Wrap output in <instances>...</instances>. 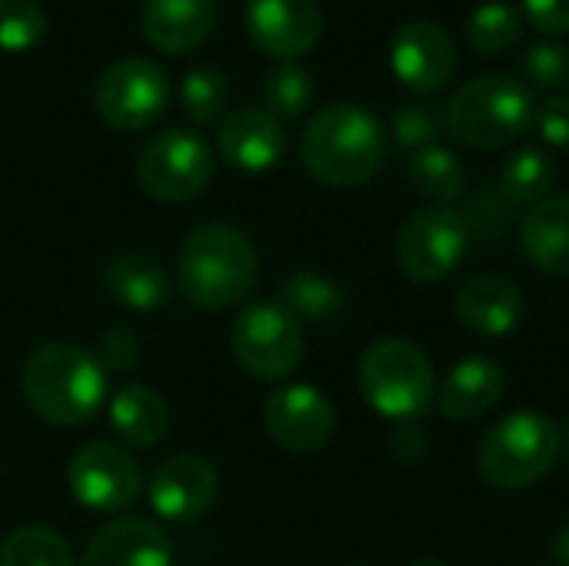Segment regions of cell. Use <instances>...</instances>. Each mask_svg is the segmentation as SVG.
<instances>
[{"instance_id": "cell-7", "label": "cell", "mask_w": 569, "mask_h": 566, "mask_svg": "<svg viewBox=\"0 0 569 566\" xmlns=\"http://www.w3.org/2000/svg\"><path fill=\"white\" fill-rule=\"evenodd\" d=\"M230 347L250 377L283 380L303 360V327L280 300L253 304L237 317Z\"/></svg>"}, {"instance_id": "cell-29", "label": "cell", "mask_w": 569, "mask_h": 566, "mask_svg": "<svg viewBox=\"0 0 569 566\" xmlns=\"http://www.w3.org/2000/svg\"><path fill=\"white\" fill-rule=\"evenodd\" d=\"M523 37V17L510 3H483L467 20V43L477 53H503Z\"/></svg>"}, {"instance_id": "cell-30", "label": "cell", "mask_w": 569, "mask_h": 566, "mask_svg": "<svg viewBox=\"0 0 569 566\" xmlns=\"http://www.w3.org/2000/svg\"><path fill=\"white\" fill-rule=\"evenodd\" d=\"M230 100V83L217 67H193L180 80V107L193 123H217L223 120Z\"/></svg>"}, {"instance_id": "cell-18", "label": "cell", "mask_w": 569, "mask_h": 566, "mask_svg": "<svg viewBox=\"0 0 569 566\" xmlns=\"http://www.w3.org/2000/svg\"><path fill=\"white\" fill-rule=\"evenodd\" d=\"M140 23L157 50L180 57L203 47L213 33L217 0H143Z\"/></svg>"}, {"instance_id": "cell-1", "label": "cell", "mask_w": 569, "mask_h": 566, "mask_svg": "<svg viewBox=\"0 0 569 566\" xmlns=\"http://www.w3.org/2000/svg\"><path fill=\"white\" fill-rule=\"evenodd\" d=\"M383 123L357 103H333L310 117L300 137L307 173L327 187H360L387 163Z\"/></svg>"}, {"instance_id": "cell-40", "label": "cell", "mask_w": 569, "mask_h": 566, "mask_svg": "<svg viewBox=\"0 0 569 566\" xmlns=\"http://www.w3.org/2000/svg\"><path fill=\"white\" fill-rule=\"evenodd\" d=\"M563 444H567V460H569V427H567V437H563Z\"/></svg>"}, {"instance_id": "cell-41", "label": "cell", "mask_w": 569, "mask_h": 566, "mask_svg": "<svg viewBox=\"0 0 569 566\" xmlns=\"http://www.w3.org/2000/svg\"><path fill=\"white\" fill-rule=\"evenodd\" d=\"M357 566H360V564H357Z\"/></svg>"}, {"instance_id": "cell-2", "label": "cell", "mask_w": 569, "mask_h": 566, "mask_svg": "<svg viewBox=\"0 0 569 566\" xmlns=\"http://www.w3.org/2000/svg\"><path fill=\"white\" fill-rule=\"evenodd\" d=\"M260 277L253 240L233 224H200L177 254V280L190 304L227 310L243 304Z\"/></svg>"}, {"instance_id": "cell-35", "label": "cell", "mask_w": 569, "mask_h": 566, "mask_svg": "<svg viewBox=\"0 0 569 566\" xmlns=\"http://www.w3.org/2000/svg\"><path fill=\"white\" fill-rule=\"evenodd\" d=\"M520 17L547 37L569 33V0H520Z\"/></svg>"}, {"instance_id": "cell-11", "label": "cell", "mask_w": 569, "mask_h": 566, "mask_svg": "<svg viewBox=\"0 0 569 566\" xmlns=\"http://www.w3.org/2000/svg\"><path fill=\"white\" fill-rule=\"evenodd\" d=\"M67 484L77 504L93 514H120L143 490L140 464L113 444H87L67 467Z\"/></svg>"}, {"instance_id": "cell-31", "label": "cell", "mask_w": 569, "mask_h": 566, "mask_svg": "<svg viewBox=\"0 0 569 566\" xmlns=\"http://www.w3.org/2000/svg\"><path fill=\"white\" fill-rule=\"evenodd\" d=\"M47 37V13L37 0H0V50L27 53Z\"/></svg>"}, {"instance_id": "cell-36", "label": "cell", "mask_w": 569, "mask_h": 566, "mask_svg": "<svg viewBox=\"0 0 569 566\" xmlns=\"http://www.w3.org/2000/svg\"><path fill=\"white\" fill-rule=\"evenodd\" d=\"M533 127L550 147H569V97H550L537 110Z\"/></svg>"}, {"instance_id": "cell-34", "label": "cell", "mask_w": 569, "mask_h": 566, "mask_svg": "<svg viewBox=\"0 0 569 566\" xmlns=\"http://www.w3.org/2000/svg\"><path fill=\"white\" fill-rule=\"evenodd\" d=\"M97 364L107 370V374H123L137 364L140 357V340L133 330H123V327H113L107 334H100L97 340V350H93Z\"/></svg>"}, {"instance_id": "cell-19", "label": "cell", "mask_w": 569, "mask_h": 566, "mask_svg": "<svg viewBox=\"0 0 569 566\" xmlns=\"http://www.w3.org/2000/svg\"><path fill=\"white\" fill-rule=\"evenodd\" d=\"M460 320L483 337H503L523 320V294L500 274H477L457 294Z\"/></svg>"}, {"instance_id": "cell-39", "label": "cell", "mask_w": 569, "mask_h": 566, "mask_svg": "<svg viewBox=\"0 0 569 566\" xmlns=\"http://www.w3.org/2000/svg\"><path fill=\"white\" fill-rule=\"evenodd\" d=\"M410 566H447V564H437V560H423V564H410Z\"/></svg>"}, {"instance_id": "cell-28", "label": "cell", "mask_w": 569, "mask_h": 566, "mask_svg": "<svg viewBox=\"0 0 569 566\" xmlns=\"http://www.w3.org/2000/svg\"><path fill=\"white\" fill-rule=\"evenodd\" d=\"M263 90V103L267 113H273L277 120H290L300 117L310 103H313V77L303 63L297 60H283L273 63L260 83Z\"/></svg>"}, {"instance_id": "cell-16", "label": "cell", "mask_w": 569, "mask_h": 566, "mask_svg": "<svg viewBox=\"0 0 569 566\" xmlns=\"http://www.w3.org/2000/svg\"><path fill=\"white\" fill-rule=\"evenodd\" d=\"M80 566H173V547L153 520L117 517L93 534Z\"/></svg>"}, {"instance_id": "cell-25", "label": "cell", "mask_w": 569, "mask_h": 566, "mask_svg": "<svg viewBox=\"0 0 569 566\" xmlns=\"http://www.w3.org/2000/svg\"><path fill=\"white\" fill-rule=\"evenodd\" d=\"M410 183L420 197H427L433 207H447L453 200L463 197L467 190V173H463V163L457 160L453 150L433 143V147H423V150H413L410 153Z\"/></svg>"}, {"instance_id": "cell-21", "label": "cell", "mask_w": 569, "mask_h": 566, "mask_svg": "<svg viewBox=\"0 0 569 566\" xmlns=\"http://www.w3.org/2000/svg\"><path fill=\"white\" fill-rule=\"evenodd\" d=\"M520 244L533 267L569 280V193H553L530 207L520 227Z\"/></svg>"}, {"instance_id": "cell-24", "label": "cell", "mask_w": 569, "mask_h": 566, "mask_svg": "<svg viewBox=\"0 0 569 566\" xmlns=\"http://www.w3.org/2000/svg\"><path fill=\"white\" fill-rule=\"evenodd\" d=\"M280 304L300 320V327L303 324L330 327V324H337L343 317V307H347L343 290L333 280H327V277H320L313 270L290 274L283 280V287H280Z\"/></svg>"}, {"instance_id": "cell-15", "label": "cell", "mask_w": 569, "mask_h": 566, "mask_svg": "<svg viewBox=\"0 0 569 566\" xmlns=\"http://www.w3.org/2000/svg\"><path fill=\"white\" fill-rule=\"evenodd\" d=\"M147 494H150V507L163 520L187 524V520L203 517L217 504L220 477L203 457L177 454V457L163 460L153 470V477L147 484Z\"/></svg>"}, {"instance_id": "cell-26", "label": "cell", "mask_w": 569, "mask_h": 566, "mask_svg": "<svg viewBox=\"0 0 569 566\" xmlns=\"http://www.w3.org/2000/svg\"><path fill=\"white\" fill-rule=\"evenodd\" d=\"M557 187V163L540 147H520L500 170V193L510 203H530L553 197Z\"/></svg>"}, {"instance_id": "cell-9", "label": "cell", "mask_w": 569, "mask_h": 566, "mask_svg": "<svg viewBox=\"0 0 569 566\" xmlns=\"http://www.w3.org/2000/svg\"><path fill=\"white\" fill-rule=\"evenodd\" d=\"M93 103L107 127L127 133L147 130L170 107V80L153 60L127 57L100 73Z\"/></svg>"}, {"instance_id": "cell-12", "label": "cell", "mask_w": 569, "mask_h": 566, "mask_svg": "<svg viewBox=\"0 0 569 566\" xmlns=\"http://www.w3.org/2000/svg\"><path fill=\"white\" fill-rule=\"evenodd\" d=\"M243 17L250 40L277 63L310 53L323 30L317 0H247Z\"/></svg>"}, {"instance_id": "cell-32", "label": "cell", "mask_w": 569, "mask_h": 566, "mask_svg": "<svg viewBox=\"0 0 569 566\" xmlns=\"http://www.w3.org/2000/svg\"><path fill=\"white\" fill-rule=\"evenodd\" d=\"M443 130H447V123H443V117L433 107L410 103V107H400L393 113V137L410 153L423 150V147H433Z\"/></svg>"}, {"instance_id": "cell-22", "label": "cell", "mask_w": 569, "mask_h": 566, "mask_svg": "<svg viewBox=\"0 0 569 566\" xmlns=\"http://www.w3.org/2000/svg\"><path fill=\"white\" fill-rule=\"evenodd\" d=\"M107 294L127 310H157L170 300V277L150 254L127 250L103 267Z\"/></svg>"}, {"instance_id": "cell-23", "label": "cell", "mask_w": 569, "mask_h": 566, "mask_svg": "<svg viewBox=\"0 0 569 566\" xmlns=\"http://www.w3.org/2000/svg\"><path fill=\"white\" fill-rule=\"evenodd\" d=\"M110 427L130 447H153L170 430V410L157 390L143 384H127L110 400Z\"/></svg>"}, {"instance_id": "cell-8", "label": "cell", "mask_w": 569, "mask_h": 566, "mask_svg": "<svg viewBox=\"0 0 569 566\" xmlns=\"http://www.w3.org/2000/svg\"><path fill=\"white\" fill-rule=\"evenodd\" d=\"M137 177L153 200L183 203L207 190L213 177V153L210 143L183 127L157 133L137 160Z\"/></svg>"}, {"instance_id": "cell-4", "label": "cell", "mask_w": 569, "mask_h": 566, "mask_svg": "<svg viewBox=\"0 0 569 566\" xmlns=\"http://www.w3.org/2000/svg\"><path fill=\"white\" fill-rule=\"evenodd\" d=\"M537 117L533 90L507 73H483L467 80L447 103V130L477 150H497L520 140Z\"/></svg>"}, {"instance_id": "cell-13", "label": "cell", "mask_w": 569, "mask_h": 566, "mask_svg": "<svg viewBox=\"0 0 569 566\" xmlns=\"http://www.w3.org/2000/svg\"><path fill=\"white\" fill-rule=\"evenodd\" d=\"M390 67L397 80L417 93L443 90L457 73V43L433 20H410L390 43Z\"/></svg>"}, {"instance_id": "cell-17", "label": "cell", "mask_w": 569, "mask_h": 566, "mask_svg": "<svg viewBox=\"0 0 569 566\" xmlns=\"http://www.w3.org/2000/svg\"><path fill=\"white\" fill-rule=\"evenodd\" d=\"M217 147L230 167L260 173V170H270L283 157L287 133L273 113H267L260 107H243V110H233L223 117Z\"/></svg>"}, {"instance_id": "cell-27", "label": "cell", "mask_w": 569, "mask_h": 566, "mask_svg": "<svg viewBox=\"0 0 569 566\" xmlns=\"http://www.w3.org/2000/svg\"><path fill=\"white\" fill-rule=\"evenodd\" d=\"M0 566H77L70 544L40 524L17 527L0 544Z\"/></svg>"}, {"instance_id": "cell-3", "label": "cell", "mask_w": 569, "mask_h": 566, "mask_svg": "<svg viewBox=\"0 0 569 566\" xmlns=\"http://www.w3.org/2000/svg\"><path fill=\"white\" fill-rule=\"evenodd\" d=\"M20 394L40 420L57 427H77L103 407L107 370L90 350L53 340L37 347L23 360Z\"/></svg>"}, {"instance_id": "cell-10", "label": "cell", "mask_w": 569, "mask_h": 566, "mask_svg": "<svg viewBox=\"0 0 569 566\" xmlns=\"http://www.w3.org/2000/svg\"><path fill=\"white\" fill-rule=\"evenodd\" d=\"M470 250V224L453 207H427L417 210L397 240L400 267L417 284L447 280Z\"/></svg>"}, {"instance_id": "cell-14", "label": "cell", "mask_w": 569, "mask_h": 566, "mask_svg": "<svg viewBox=\"0 0 569 566\" xmlns=\"http://www.w3.org/2000/svg\"><path fill=\"white\" fill-rule=\"evenodd\" d=\"M267 430L290 454H317L333 440L337 417L330 400L310 384L280 387L267 400Z\"/></svg>"}, {"instance_id": "cell-33", "label": "cell", "mask_w": 569, "mask_h": 566, "mask_svg": "<svg viewBox=\"0 0 569 566\" xmlns=\"http://www.w3.org/2000/svg\"><path fill=\"white\" fill-rule=\"evenodd\" d=\"M523 73L540 90H557L569 83V50L563 43L540 40L523 53Z\"/></svg>"}, {"instance_id": "cell-37", "label": "cell", "mask_w": 569, "mask_h": 566, "mask_svg": "<svg viewBox=\"0 0 569 566\" xmlns=\"http://www.w3.org/2000/svg\"><path fill=\"white\" fill-rule=\"evenodd\" d=\"M390 447H393V454H397L403 464H417V460H423V457H427L430 440H427V434H423L420 427H413V424H400V427L393 430V437H390Z\"/></svg>"}, {"instance_id": "cell-38", "label": "cell", "mask_w": 569, "mask_h": 566, "mask_svg": "<svg viewBox=\"0 0 569 566\" xmlns=\"http://www.w3.org/2000/svg\"><path fill=\"white\" fill-rule=\"evenodd\" d=\"M557 557H560V564L569 566V524L560 530V537H557Z\"/></svg>"}, {"instance_id": "cell-20", "label": "cell", "mask_w": 569, "mask_h": 566, "mask_svg": "<svg viewBox=\"0 0 569 566\" xmlns=\"http://www.w3.org/2000/svg\"><path fill=\"white\" fill-rule=\"evenodd\" d=\"M503 367L490 357L460 360L440 387V414L450 420H477L503 397Z\"/></svg>"}, {"instance_id": "cell-5", "label": "cell", "mask_w": 569, "mask_h": 566, "mask_svg": "<svg viewBox=\"0 0 569 566\" xmlns=\"http://www.w3.org/2000/svg\"><path fill=\"white\" fill-rule=\"evenodd\" d=\"M363 400L390 420L413 424L437 397V374L430 357L410 340H377L357 367Z\"/></svg>"}, {"instance_id": "cell-6", "label": "cell", "mask_w": 569, "mask_h": 566, "mask_svg": "<svg viewBox=\"0 0 569 566\" xmlns=\"http://www.w3.org/2000/svg\"><path fill=\"white\" fill-rule=\"evenodd\" d=\"M560 427L533 410L503 417L480 444V474L497 490L537 484L560 457Z\"/></svg>"}]
</instances>
